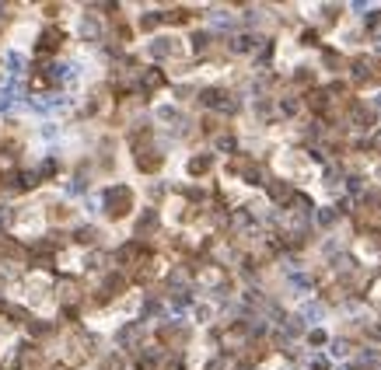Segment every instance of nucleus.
I'll return each instance as SVG.
<instances>
[{"label": "nucleus", "mask_w": 381, "mask_h": 370, "mask_svg": "<svg viewBox=\"0 0 381 370\" xmlns=\"http://www.w3.org/2000/svg\"><path fill=\"white\" fill-rule=\"evenodd\" d=\"M130 199H133V192L126 189V185H112L109 192H105V213L109 216H126L130 213Z\"/></svg>", "instance_id": "1"}, {"label": "nucleus", "mask_w": 381, "mask_h": 370, "mask_svg": "<svg viewBox=\"0 0 381 370\" xmlns=\"http://www.w3.org/2000/svg\"><path fill=\"white\" fill-rule=\"evenodd\" d=\"M63 39H67V35H63L60 28H46L35 49H39V53H53V49H60V46H63Z\"/></svg>", "instance_id": "2"}, {"label": "nucleus", "mask_w": 381, "mask_h": 370, "mask_svg": "<svg viewBox=\"0 0 381 370\" xmlns=\"http://www.w3.org/2000/svg\"><path fill=\"white\" fill-rule=\"evenodd\" d=\"M203 105H210V108H231V101H227V95L224 91H217V88H210V91H203L200 95Z\"/></svg>", "instance_id": "3"}, {"label": "nucleus", "mask_w": 381, "mask_h": 370, "mask_svg": "<svg viewBox=\"0 0 381 370\" xmlns=\"http://www.w3.org/2000/svg\"><path fill=\"white\" fill-rule=\"evenodd\" d=\"M4 255H7V258H11V262H21V258H25V248H21L18 241H11V237H4V241H0V258H4Z\"/></svg>", "instance_id": "4"}, {"label": "nucleus", "mask_w": 381, "mask_h": 370, "mask_svg": "<svg viewBox=\"0 0 381 370\" xmlns=\"http://www.w3.org/2000/svg\"><path fill=\"white\" fill-rule=\"evenodd\" d=\"M32 367H39V350L25 346V350L18 353V370H32Z\"/></svg>", "instance_id": "5"}, {"label": "nucleus", "mask_w": 381, "mask_h": 370, "mask_svg": "<svg viewBox=\"0 0 381 370\" xmlns=\"http://www.w3.org/2000/svg\"><path fill=\"white\" fill-rule=\"evenodd\" d=\"M80 32H84V39H98V32H101V25H98V18H80Z\"/></svg>", "instance_id": "6"}, {"label": "nucleus", "mask_w": 381, "mask_h": 370, "mask_svg": "<svg viewBox=\"0 0 381 370\" xmlns=\"http://www.w3.org/2000/svg\"><path fill=\"white\" fill-rule=\"evenodd\" d=\"M140 255H147V252H143V245H137V241H133V245H122V248H119V262H133V258H140Z\"/></svg>", "instance_id": "7"}, {"label": "nucleus", "mask_w": 381, "mask_h": 370, "mask_svg": "<svg viewBox=\"0 0 381 370\" xmlns=\"http://www.w3.org/2000/svg\"><path fill=\"white\" fill-rule=\"evenodd\" d=\"M206 168H210V157H206V154L189 161V171H193V175H196V171H206Z\"/></svg>", "instance_id": "8"}, {"label": "nucleus", "mask_w": 381, "mask_h": 370, "mask_svg": "<svg viewBox=\"0 0 381 370\" xmlns=\"http://www.w3.org/2000/svg\"><path fill=\"white\" fill-rule=\"evenodd\" d=\"M60 297L67 300V304H74V300H77V290H74V283H60Z\"/></svg>", "instance_id": "9"}, {"label": "nucleus", "mask_w": 381, "mask_h": 370, "mask_svg": "<svg viewBox=\"0 0 381 370\" xmlns=\"http://www.w3.org/2000/svg\"><path fill=\"white\" fill-rule=\"evenodd\" d=\"M95 237H98V234H95V227H80V231H77V241H80V245H91Z\"/></svg>", "instance_id": "10"}, {"label": "nucleus", "mask_w": 381, "mask_h": 370, "mask_svg": "<svg viewBox=\"0 0 381 370\" xmlns=\"http://www.w3.org/2000/svg\"><path fill=\"white\" fill-rule=\"evenodd\" d=\"M21 63H25V59H21V53H7V70H11V74H18Z\"/></svg>", "instance_id": "11"}, {"label": "nucleus", "mask_w": 381, "mask_h": 370, "mask_svg": "<svg viewBox=\"0 0 381 370\" xmlns=\"http://www.w3.org/2000/svg\"><path fill=\"white\" fill-rule=\"evenodd\" d=\"M28 332H32L35 339H42V335H49V325H46V321H32V325H28Z\"/></svg>", "instance_id": "12"}, {"label": "nucleus", "mask_w": 381, "mask_h": 370, "mask_svg": "<svg viewBox=\"0 0 381 370\" xmlns=\"http://www.w3.org/2000/svg\"><path fill=\"white\" fill-rule=\"evenodd\" d=\"M56 168H60V164H56V161L49 157V161H46V164L39 168V175H42V178H53V175H56Z\"/></svg>", "instance_id": "13"}, {"label": "nucleus", "mask_w": 381, "mask_h": 370, "mask_svg": "<svg viewBox=\"0 0 381 370\" xmlns=\"http://www.w3.org/2000/svg\"><path fill=\"white\" fill-rule=\"evenodd\" d=\"M122 290V279L119 276H109V279H105V293H119Z\"/></svg>", "instance_id": "14"}, {"label": "nucleus", "mask_w": 381, "mask_h": 370, "mask_svg": "<svg viewBox=\"0 0 381 370\" xmlns=\"http://www.w3.org/2000/svg\"><path fill=\"white\" fill-rule=\"evenodd\" d=\"M332 220H336V210H322V213H319V224H322V227H329Z\"/></svg>", "instance_id": "15"}, {"label": "nucleus", "mask_w": 381, "mask_h": 370, "mask_svg": "<svg viewBox=\"0 0 381 370\" xmlns=\"http://www.w3.org/2000/svg\"><path fill=\"white\" fill-rule=\"evenodd\" d=\"M143 80H147L151 88H158V84H161L164 77H161V70H147V77H143Z\"/></svg>", "instance_id": "16"}, {"label": "nucleus", "mask_w": 381, "mask_h": 370, "mask_svg": "<svg viewBox=\"0 0 381 370\" xmlns=\"http://www.w3.org/2000/svg\"><path fill=\"white\" fill-rule=\"evenodd\" d=\"M308 342H311V346H322V342H325V332H311V335H308Z\"/></svg>", "instance_id": "17"}, {"label": "nucleus", "mask_w": 381, "mask_h": 370, "mask_svg": "<svg viewBox=\"0 0 381 370\" xmlns=\"http://www.w3.org/2000/svg\"><path fill=\"white\" fill-rule=\"evenodd\" d=\"M7 216H11V213H7V210H4V206H0V231H4V227H7Z\"/></svg>", "instance_id": "18"}, {"label": "nucleus", "mask_w": 381, "mask_h": 370, "mask_svg": "<svg viewBox=\"0 0 381 370\" xmlns=\"http://www.w3.org/2000/svg\"><path fill=\"white\" fill-rule=\"evenodd\" d=\"M371 147H378V150H381V129L374 133V140H371Z\"/></svg>", "instance_id": "19"}, {"label": "nucleus", "mask_w": 381, "mask_h": 370, "mask_svg": "<svg viewBox=\"0 0 381 370\" xmlns=\"http://www.w3.org/2000/svg\"><path fill=\"white\" fill-rule=\"evenodd\" d=\"M4 308H7V304H4V300H0V314H4Z\"/></svg>", "instance_id": "20"}, {"label": "nucleus", "mask_w": 381, "mask_h": 370, "mask_svg": "<svg viewBox=\"0 0 381 370\" xmlns=\"http://www.w3.org/2000/svg\"><path fill=\"white\" fill-rule=\"evenodd\" d=\"M378 105H381V98H378Z\"/></svg>", "instance_id": "21"}]
</instances>
